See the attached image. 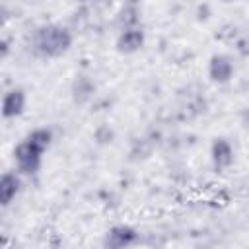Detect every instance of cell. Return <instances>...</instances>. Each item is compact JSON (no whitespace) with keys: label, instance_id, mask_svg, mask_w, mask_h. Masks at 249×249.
Masks as SVG:
<instances>
[{"label":"cell","instance_id":"1","mask_svg":"<svg viewBox=\"0 0 249 249\" xmlns=\"http://www.w3.org/2000/svg\"><path fill=\"white\" fill-rule=\"evenodd\" d=\"M53 140V132L49 128H35L31 130L16 148H14V161L19 173L33 175L39 171L43 154L49 150Z\"/></svg>","mask_w":249,"mask_h":249},{"label":"cell","instance_id":"2","mask_svg":"<svg viewBox=\"0 0 249 249\" xmlns=\"http://www.w3.org/2000/svg\"><path fill=\"white\" fill-rule=\"evenodd\" d=\"M72 45V33L58 23H49L41 25L35 29L31 37V47L33 53L45 58H56L64 54Z\"/></svg>","mask_w":249,"mask_h":249},{"label":"cell","instance_id":"3","mask_svg":"<svg viewBox=\"0 0 249 249\" xmlns=\"http://www.w3.org/2000/svg\"><path fill=\"white\" fill-rule=\"evenodd\" d=\"M23 109H25V93H23V89H19V88L8 89L4 93V99H2V115H4V119H14V117L21 115Z\"/></svg>","mask_w":249,"mask_h":249},{"label":"cell","instance_id":"4","mask_svg":"<svg viewBox=\"0 0 249 249\" xmlns=\"http://www.w3.org/2000/svg\"><path fill=\"white\" fill-rule=\"evenodd\" d=\"M142 45H144V31L138 27H126L117 39V49L121 53H136Z\"/></svg>","mask_w":249,"mask_h":249},{"label":"cell","instance_id":"5","mask_svg":"<svg viewBox=\"0 0 249 249\" xmlns=\"http://www.w3.org/2000/svg\"><path fill=\"white\" fill-rule=\"evenodd\" d=\"M233 74V64L230 62L228 56H222V54H216L210 58V64H208V76L214 80V82H228Z\"/></svg>","mask_w":249,"mask_h":249},{"label":"cell","instance_id":"6","mask_svg":"<svg viewBox=\"0 0 249 249\" xmlns=\"http://www.w3.org/2000/svg\"><path fill=\"white\" fill-rule=\"evenodd\" d=\"M134 241H136V230H132L130 226H115L113 230L107 231V237H105V245L115 249L126 247Z\"/></svg>","mask_w":249,"mask_h":249},{"label":"cell","instance_id":"7","mask_svg":"<svg viewBox=\"0 0 249 249\" xmlns=\"http://www.w3.org/2000/svg\"><path fill=\"white\" fill-rule=\"evenodd\" d=\"M19 189H21V179L16 173L6 171L0 179V202H2V206H8L16 198Z\"/></svg>","mask_w":249,"mask_h":249},{"label":"cell","instance_id":"8","mask_svg":"<svg viewBox=\"0 0 249 249\" xmlns=\"http://www.w3.org/2000/svg\"><path fill=\"white\" fill-rule=\"evenodd\" d=\"M212 161L216 165V169H224L228 165H231L233 161V148L228 140L220 138L212 144Z\"/></svg>","mask_w":249,"mask_h":249}]
</instances>
